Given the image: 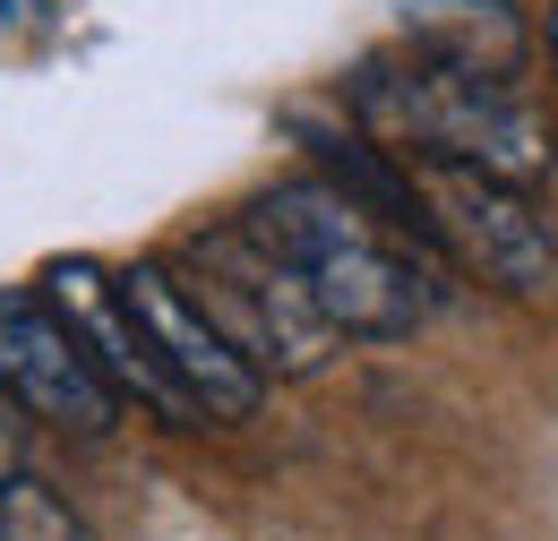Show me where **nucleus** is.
Wrapping results in <instances>:
<instances>
[{
	"instance_id": "nucleus-1",
	"label": "nucleus",
	"mask_w": 558,
	"mask_h": 541,
	"mask_svg": "<svg viewBox=\"0 0 558 541\" xmlns=\"http://www.w3.org/2000/svg\"><path fill=\"white\" fill-rule=\"evenodd\" d=\"M241 224L301 275V292L318 301V318L352 344H404L429 318L438 284H429V241L396 232L378 206L336 190L327 172L276 181L267 199L241 206Z\"/></svg>"
},
{
	"instance_id": "nucleus-2",
	"label": "nucleus",
	"mask_w": 558,
	"mask_h": 541,
	"mask_svg": "<svg viewBox=\"0 0 558 541\" xmlns=\"http://www.w3.org/2000/svg\"><path fill=\"white\" fill-rule=\"evenodd\" d=\"M352 130H369L387 155H413V164H473L489 181H515L533 190L550 172V112L515 86V69H473V61H369L352 69L344 86Z\"/></svg>"
},
{
	"instance_id": "nucleus-3",
	"label": "nucleus",
	"mask_w": 558,
	"mask_h": 541,
	"mask_svg": "<svg viewBox=\"0 0 558 541\" xmlns=\"http://www.w3.org/2000/svg\"><path fill=\"white\" fill-rule=\"evenodd\" d=\"M172 275L190 284V301L232 336V352H241L258 378H310V370L336 352V327L318 318V301L301 292V275L283 267L241 215L207 224Z\"/></svg>"
},
{
	"instance_id": "nucleus-4",
	"label": "nucleus",
	"mask_w": 558,
	"mask_h": 541,
	"mask_svg": "<svg viewBox=\"0 0 558 541\" xmlns=\"http://www.w3.org/2000/svg\"><path fill=\"white\" fill-rule=\"evenodd\" d=\"M413 164V155H404ZM413 199L421 232L438 259H456L464 275H482L498 292H542L558 275V241L533 215V199L515 181H489L473 164H413Z\"/></svg>"
},
{
	"instance_id": "nucleus-5",
	"label": "nucleus",
	"mask_w": 558,
	"mask_h": 541,
	"mask_svg": "<svg viewBox=\"0 0 558 541\" xmlns=\"http://www.w3.org/2000/svg\"><path fill=\"white\" fill-rule=\"evenodd\" d=\"M0 387L9 405L44 430H70V438H104L121 421L112 378L95 370V352L70 336V318L44 301V284L26 292H0Z\"/></svg>"
},
{
	"instance_id": "nucleus-6",
	"label": "nucleus",
	"mask_w": 558,
	"mask_h": 541,
	"mask_svg": "<svg viewBox=\"0 0 558 541\" xmlns=\"http://www.w3.org/2000/svg\"><path fill=\"white\" fill-rule=\"evenodd\" d=\"M112 275H121V301L138 310V327H146V344H155V361H163V378L190 396V412H198L207 430L250 421V412L267 405V378L232 352V336L190 301V284L163 267V259H146V267H112Z\"/></svg>"
},
{
	"instance_id": "nucleus-7",
	"label": "nucleus",
	"mask_w": 558,
	"mask_h": 541,
	"mask_svg": "<svg viewBox=\"0 0 558 541\" xmlns=\"http://www.w3.org/2000/svg\"><path fill=\"white\" fill-rule=\"evenodd\" d=\"M44 301L70 318V336L95 352V370L112 378L121 405L138 396V405L155 412V421H172V430H207V421L190 412V396L163 378V361H155V344H146L138 310L121 301V275L112 267H95V259H52V267H44Z\"/></svg>"
},
{
	"instance_id": "nucleus-8",
	"label": "nucleus",
	"mask_w": 558,
	"mask_h": 541,
	"mask_svg": "<svg viewBox=\"0 0 558 541\" xmlns=\"http://www.w3.org/2000/svg\"><path fill=\"white\" fill-rule=\"evenodd\" d=\"M413 52L438 61H473V69H515L524 61V26L507 0H404Z\"/></svg>"
},
{
	"instance_id": "nucleus-9",
	"label": "nucleus",
	"mask_w": 558,
	"mask_h": 541,
	"mask_svg": "<svg viewBox=\"0 0 558 541\" xmlns=\"http://www.w3.org/2000/svg\"><path fill=\"white\" fill-rule=\"evenodd\" d=\"M0 541H95V533L70 516V498L52 481L17 465V473L0 481Z\"/></svg>"
},
{
	"instance_id": "nucleus-10",
	"label": "nucleus",
	"mask_w": 558,
	"mask_h": 541,
	"mask_svg": "<svg viewBox=\"0 0 558 541\" xmlns=\"http://www.w3.org/2000/svg\"><path fill=\"white\" fill-rule=\"evenodd\" d=\"M17 438H26V412L9 405V387H0V481L17 473Z\"/></svg>"
},
{
	"instance_id": "nucleus-11",
	"label": "nucleus",
	"mask_w": 558,
	"mask_h": 541,
	"mask_svg": "<svg viewBox=\"0 0 558 541\" xmlns=\"http://www.w3.org/2000/svg\"><path fill=\"white\" fill-rule=\"evenodd\" d=\"M550 61H558V9H550Z\"/></svg>"
}]
</instances>
